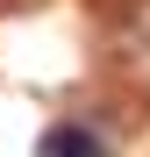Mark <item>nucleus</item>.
I'll return each instance as SVG.
<instances>
[{"mask_svg":"<svg viewBox=\"0 0 150 157\" xmlns=\"http://www.w3.org/2000/svg\"><path fill=\"white\" fill-rule=\"evenodd\" d=\"M107 128L100 121H57V128H43V157H107Z\"/></svg>","mask_w":150,"mask_h":157,"instance_id":"f257e3e1","label":"nucleus"}]
</instances>
